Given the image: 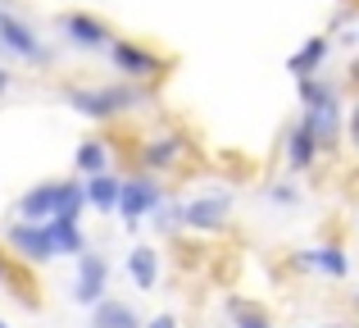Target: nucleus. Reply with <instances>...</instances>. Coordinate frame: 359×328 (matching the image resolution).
Segmentation results:
<instances>
[{"label":"nucleus","mask_w":359,"mask_h":328,"mask_svg":"<svg viewBox=\"0 0 359 328\" xmlns=\"http://www.w3.org/2000/svg\"><path fill=\"white\" fill-rule=\"evenodd\" d=\"M9 82H14V78H9V69H5V64H0V96H5V91H9Z\"/></svg>","instance_id":"nucleus-27"},{"label":"nucleus","mask_w":359,"mask_h":328,"mask_svg":"<svg viewBox=\"0 0 359 328\" xmlns=\"http://www.w3.org/2000/svg\"><path fill=\"white\" fill-rule=\"evenodd\" d=\"M118 196H123V178H114V173L87 178V205L96 214H118Z\"/></svg>","instance_id":"nucleus-15"},{"label":"nucleus","mask_w":359,"mask_h":328,"mask_svg":"<svg viewBox=\"0 0 359 328\" xmlns=\"http://www.w3.org/2000/svg\"><path fill=\"white\" fill-rule=\"evenodd\" d=\"M351 146H355V151H359V105L351 110Z\"/></svg>","instance_id":"nucleus-26"},{"label":"nucleus","mask_w":359,"mask_h":328,"mask_svg":"<svg viewBox=\"0 0 359 328\" xmlns=\"http://www.w3.org/2000/svg\"><path fill=\"white\" fill-rule=\"evenodd\" d=\"M351 82H355V87H359V60L351 64Z\"/></svg>","instance_id":"nucleus-28"},{"label":"nucleus","mask_w":359,"mask_h":328,"mask_svg":"<svg viewBox=\"0 0 359 328\" xmlns=\"http://www.w3.org/2000/svg\"><path fill=\"white\" fill-rule=\"evenodd\" d=\"M0 287H9V292H14L23 306H36V287H32V278H27L23 269L14 265V256H5V251H0Z\"/></svg>","instance_id":"nucleus-19"},{"label":"nucleus","mask_w":359,"mask_h":328,"mask_svg":"<svg viewBox=\"0 0 359 328\" xmlns=\"http://www.w3.org/2000/svg\"><path fill=\"white\" fill-rule=\"evenodd\" d=\"M228 214H232V196L228 192L196 196V201H187V228L191 232H223Z\"/></svg>","instance_id":"nucleus-9"},{"label":"nucleus","mask_w":359,"mask_h":328,"mask_svg":"<svg viewBox=\"0 0 359 328\" xmlns=\"http://www.w3.org/2000/svg\"><path fill=\"white\" fill-rule=\"evenodd\" d=\"M327 51H332V41H327V37H309V41H305V46H300V51L287 60V73H291L296 82H309V78H318V69H323Z\"/></svg>","instance_id":"nucleus-11"},{"label":"nucleus","mask_w":359,"mask_h":328,"mask_svg":"<svg viewBox=\"0 0 359 328\" xmlns=\"http://www.w3.org/2000/svg\"><path fill=\"white\" fill-rule=\"evenodd\" d=\"M60 196H64V178H46V183L27 187L23 196H18V219L27 223H50L55 214H60Z\"/></svg>","instance_id":"nucleus-7"},{"label":"nucleus","mask_w":359,"mask_h":328,"mask_svg":"<svg viewBox=\"0 0 359 328\" xmlns=\"http://www.w3.org/2000/svg\"><path fill=\"white\" fill-rule=\"evenodd\" d=\"M73 301L78 306H100L109 296V260L100 251H82L78 256V274H73Z\"/></svg>","instance_id":"nucleus-4"},{"label":"nucleus","mask_w":359,"mask_h":328,"mask_svg":"<svg viewBox=\"0 0 359 328\" xmlns=\"http://www.w3.org/2000/svg\"><path fill=\"white\" fill-rule=\"evenodd\" d=\"M264 196H269L273 205H282V210H291V205H300V187H296V183H273V187H269Z\"/></svg>","instance_id":"nucleus-24"},{"label":"nucleus","mask_w":359,"mask_h":328,"mask_svg":"<svg viewBox=\"0 0 359 328\" xmlns=\"http://www.w3.org/2000/svg\"><path fill=\"white\" fill-rule=\"evenodd\" d=\"M73 169L82 178H96V173H109V146L100 137H87V142L73 151Z\"/></svg>","instance_id":"nucleus-18"},{"label":"nucleus","mask_w":359,"mask_h":328,"mask_svg":"<svg viewBox=\"0 0 359 328\" xmlns=\"http://www.w3.org/2000/svg\"><path fill=\"white\" fill-rule=\"evenodd\" d=\"M128 278L141 287V292H150V287L159 283V251L146 247V242H141V247H132L128 251Z\"/></svg>","instance_id":"nucleus-16"},{"label":"nucleus","mask_w":359,"mask_h":328,"mask_svg":"<svg viewBox=\"0 0 359 328\" xmlns=\"http://www.w3.org/2000/svg\"><path fill=\"white\" fill-rule=\"evenodd\" d=\"M182 151H187V142L182 137H155V142H146L141 146V173H159V169H173L177 160H182Z\"/></svg>","instance_id":"nucleus-13"},{"label":"nucleus","mask_w":359,"mask_h":328,"mask_svg":"<svg viewBox=\"0 0 359 328\" xmlns=\"http://www.w3.org/2000/svg\"><path fill=\"white\" fill-rule=\"evenodd\" d=\"M150 228L164 232V237H173V232L187 228V201H164L155 214H150Z\"/></svg>","instance_id":"nucleus-23"},{"label":"nucleus","mask_w":359,"mask_h":328,"mask_svg":"<svg viewBox=\"0 0 359 328\" xmlns=\"http://www.w3.org/2000/svg\"><path fill=\"white\" fill-rule=\"evenodd\" d=\"M300 124L314 133V142H318V151H323V155L337 151V137H341V105H337V110H305Z\"/></svg>","instance_id":"nucleus-12"},{"label":"nucleus","mask_w":359,"mask_h":328,"mask_svg":"<svg viewBox=\"0 0 359 328\" xmlns=\"http://www.w3.org/2000/svg\"><path fill=\"white\" fill-rule=\"evenodd\" d=\"M60 32L69 46H78V51H109V27L100 23L96 14H82V9H73V14H60Z\"/></svg>","instance_id":"nucleus-8"},{"label":"nucleus","mask_w":359,"mask_h":328,"mask_svg":"<svg viewBox=\"0 0 359 328\" xmlns=\"http://www.w3.org/2000/svg\"><path fill=\"white\" fill-rule=\"evenodd\" d=\"M0 46H5L9 55H18V60H32V64L36 60H41V64L50 60V51L36 41V32L14 14V9H5V5H0Z\"/></svg>","instance_id":"nucleus-6"},{"label":"nucleus","mask_w":359,"mask_h":328,"mask_svg":"<svg viewBox=\"0 0 359 328\" xmlns=\"http://www.w3.org/2000/svg\"><path fill=\"white\" fill-rule=\"evenodd\" d=\"M0 328H9V324H5V320H0Z\"/></svg>","instance_id":"nucleus-30"},{"label":"nucleus","mask_w":359,"mask_h":328,"mask_svg":"<svg viewBox=\"0 0 359 328\" xmlns=\"http://www.w3.org/2000/svg\"><path fill=\"white\" fill-rule=\"evenodd\" d=\"M64 105L87 119H118L128 110L146 105V91L132 82H109V87H64Z\"/></svg>","instance_id":"nucleus-1"},{"label":"nucleus","mask_w":359,"mask_h":328,"mask_svg":"<svg viewBox=\"0 0 359 328\" xmlns=\"http://www.w3.org/2000/svg\"><path fill=\"white\" fill-rule=\"evenodd\" d=\"M318 142H314V133H309L305 124H296L287 133V169L291 173H305V169H314V160H318Z\"/></svg>","instance_id":"nucleus-14"},{"label":"nucleus","mask_w":359,"mask_h":328,"mask_svg":"<svg viewBox=\"0 0 359 328\" xmlns=\"http://www.w3.org/2000/svg\"><path fill=\"white\" fill-rule=\"evenodd\" d=\"M223 310H228L232 328H273L269 315H264L255 301H245V296H228V301H223Z\"/></svg>","instance_id":"nucleus-21"},{"label":"nucleus","mask_w":359,"mask_h":328,"mask_svg":"<svg viewBox=\"0 0 359 328\" xmlns=\"http://www.w3.org/2000/svg\"><path fill=\"white\" fill-rule=\"evenodd\" d=\"M291 265L300 274H323V278H346L351 274V256L341 247H309V251H296Z\"/></svg>","instance_id":"nucleus-10"},{"label":"nucleus","mask_w":359,"mask_h":328,"mask_svg":"<svg viewBox=\"0 0 359 328\" xmlns=\"http://www.w3.org/2000/svg\"><path fill=\"white\" fill-rule=\"evenodd\" d=\"M146 328H177V315H168V310H164V315H155V320H150Z\"/></svg>","instance_id":"nucleus-25"},{"label":"nucleus","mask_w":359,"mask_h":328,"mask_svg":"<svg viewBox=\"0 0 359 328\" xmlns=\"http://www.w3.org/2000/svg\"><path fill=\"white\" fill-rule=\"evenodd\" d=\"M5 242H9V251H14V260H23V265L60 260V256H55V242H50V228H46V223L14 219V223H5Z\"/></svg>","instance_id":"nucleus-3"},{"label":"nucleus","mask_w":359,"mask_h":328,"mask_svg":"<svg viewBox=\"0 0 359 328\" xmlns=\"http://www.w3.org/2000/svg\"><path fill=\"white\" fill-rule=\"evenodd\" d=\"M82 210H87V183H78V178H64V196H60V214H55V219L82 223Z\"/></svg>","instance_id":"nucleus-22"},{"label":"nucleus","mask_w":359,"mask_h":328,"mask_svg":"<svg viewBox=\"0 0 359 328\" xmlns=\"http://www.w3.org/2000/svg\"><path fill=\"white\" fill-rule=\"evenodd\" d=\"M109 64H114V73H123L128 82H141V78H155L159 69H164V60L159 55H150L146 46H137V41H123V37H114L109 41Z\"/></svg>","instance_id":"nucleus-5"},{"label":"nucleus","mask_w":359,"mask_h":328,"mask_svg":"<svg viewBox=\"0 0 359 328\" xmlns=\"http://www.w3.org/2000/svg\"><path fill=\"white\" fill-rule=\"evenodd\" d=\"M318 328H346V324H318Z\"/></svg>","instance_id":"nucleus-29"},{"label":"nucleus","mask_w":359,"mask_h":328,"mask_svg":"<svg viewBox=\"0 0 359 328\" xmlns=\"http://www.w3.org/2000/svg\"><path fill=\"white\" fill-rule=\"evenodd\" d=\"M164 205V192H159L155 173H132L123 178V196H118V219L123 228H141L150 214Z\"/></svg>","instance_id":"nucleus-2"},{"label":"nucleus","mask_w":359,"mask_h":328,"mask_svg":"<svg viewBox=\"0 0 359 328\" xmlns=\"http://www.w3.org/2000/svg\"><path fill=\"white\" fill-rule=\"evenodd\" d=\"M300 105H305V110H337V82L332 78L300 82Z\"/></svg>","instance_id":"nucleus-20"},{"label":"nucleus","mask_w":359,"mask_h":328,"mask_svg":"<svg viewBox=\"0 0 359 328\" xmlns=\"http://www.w3.org/2000/svg\"><path fill=\"white\" fill-rule=\"evenodd\" d=\"M46 228H50L55 256H73V260H78L82 251H91V247H87V232H82V223H69V219H50Z\"/></svg>","instance_id":"nucleus-17"}]
</instances>
